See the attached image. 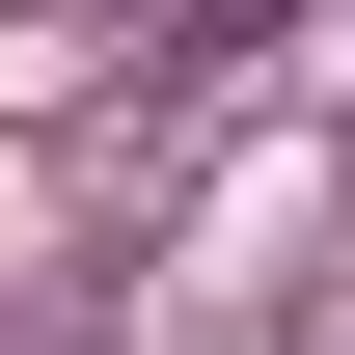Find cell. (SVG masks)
Segmentation results:
<instances>
[{
    "label": "cell",
    "instance_id": "obj_1",
    "mask_svg": "<svg viewBox=\"0 0 355 355\" xmlns=\"http://www.w3.org/2000/svg\"><path fill=\"white\" fill-rule=\"evenodd\" d=\"M164 28H191V55H246V28H301V0H164Z\"/></svg>",
    "mask_w": 355,
    "mask_h": 355
}]
</instances>
